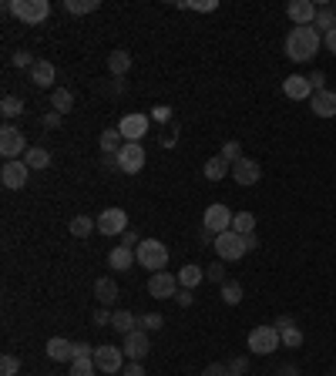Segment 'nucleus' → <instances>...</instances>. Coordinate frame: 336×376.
Returning <instances> with one entry per match:
<instances>
[{"mask_svg":"<svg viewBox=\"0 0 336 376\" xmlns=\"http://www.w3.org/2000/svg\"><path fill=\"white\" fill-rule=\"evenodd\" d=\"M320 47H323V37L313 24H309V27H292L290 37H286V58L296 60V64H303V60L316 58Z\"/></svg>","mask_w":336,"mask_h":376,"instance_id":"1","label":"nucleus"},{"mask_svg":"<svg viewBox=\"0 0 336 376\" xmlns=\"http://www.w3.org/2000/svg\"><path fill=\"white\" fill-rule=\"evenodd\" d=\"M4 11L20 17L24 24H44L51 17V0H7Z\"/></svg>","mask_w":336,"mask_h":376,"instance_id":"2","label":"nucleus"},{"mask_svg":"<svg viewBox=\"0 0 336 376\" xmlns=\"http://www.w3.org/2000/svg\"><path fill=\"white\" fill-rule=\"evenodd\" d=\"M135 256H138V266H141V269H152V275L168 266V249H165V242H158V239H145L135 249Z\"/></svg>","mask_w":336,"mask_h":376,"instance_id":"3","label":"nucleus"},{"mask_svg":"<svg viewBox=\"0 0 336 376\" xmlns=\"http://www.w3.org/2000/svg\"><path fill=\"white\" fill-rule=\"evenodd\" d=\"M215 252H219V259L222 262H239V259L249 252V245H245V235H239V232H222V235H215Z\"/></svg>","mask_w":336,"mask_h":376,"instance_id":"4","label":"nucleus"},{"mask_svg":"<svg viewBox=\"0 0 336 376\" xmlns=\"http://www.w3.org/2000/svg\"><path fill=\"white\" fill-rule=\"evenodd\" d=\"M283 346V339H279V330L276 326H256V330L249 332V349L256 353V356H269L276 349Z\"/></svg>","mask_w":336,"mask_h":376,"instance_id":"5","label":"nucleus"},{"mask_svg":"<svg viewBox=\"0 0 336 376\" xmlns=\"http://www.w3.org/2000/svg\"><path fill=\"white\" fill-rule=\"evenodd\" d=\"M0 155L4 158H20V155H27V138L20 135V128H14V124H4L0 128Z\"/></svg>","mask_w":336,"mask_h":376,"instance_id":"6","label":"nucleus"},{"mask_svg":"<svg viewBox=\"0 0 336 376\" xmlns=\"http://www.w3.org/2000/svg\"><path fill=\"white\" fill-rule=\"evenodd\" d=\"M118 158V171L124 175H138L141 168H145V148H141V141H124V148L115 155Z\"/></svg>","mask_w":336,"mask_h":376,"instance_id":"7","label":"nucleus"},{"mask_svg":"<svg viewBox=\"0 0 336 376\" xmlns=\"http://www.w3.org/2000/svg\"><path fill=\"white\" fill-rule=\"evenodd\" d=\"M232 219H235V215H232L222 202H215V205H209V209H205L202 228H209L212 235H222V232H229V228H232Z\"/></svg>","mask_w":336,"mask_h":376,"instance_id":"8","label":"nucleus"},{"mask_svg":"<svg viewBox=\"0 0 336 376\" xmlns=\"http://www.w3.org/2000/svg\"><path fill=\"white\" fill-rule=\"evenodd\" d=\"M31 179V168L27 162L20 158V162H4V171H0V181H4V188H11V192H20L24 185Z\"/></svg>","mask_w":336,"mask_h":376,"instance_id":"9","label":"nucleus"},{"mask_svg":"<svg viewBox=\"0 0 336 376\" xmlns=\"http://www.w3.org/2000/svg\"><path fill=\"white\" fill-rule=\"evenodd\" d=\"M94 366L101 373H122L124 370V349L118 346H94Z\"/></svg>","mask_w":336,"mask_h":376,"instance_id":"10","label":"nucleus"},{"mask_svg":"<svg viewBox=\"0 0 336 376\" xmlns=\"http://www.w3.org/2000/svg\"><path fill=\"white\" fill-rule=\"evenodd\" d=\"M179 275H172V272H155L152 279H148V292H152L155 299H175L179 296Z\"/></svg>","mask_w":336,"mask_h":376,"instance_id":"11","label":"nucleus"},{"mask_svg":"<svg viewBox=\"0 0 336 376\" xmlns=\"http://www.w3.org/2000/svg\"><path fill=\"white\" fill-rule=\"evenodd\" d=\"M98 232H101V235H124V232H128V212L105 209L101 219H98Z\"/></svg>","mask_w":336,"mask_h":376,"instance_id":"12","label":"nucleus"},{"mask_svg":"<svg viewBox=\"0 0 336 376\" xmlns=\"http://www.w3.org/2000/svg\"><path fill=\"white\" fill-rule=\"evenodd\" d=\"M124 360L128 363H141L145 356H148V349H152V343H148V332L145 330H135L124 336Z\"/></svg>","mask_w":336,"mask_h":376,"instance_id":"13","label":"nucleus"},{"mask_svg":"<svg viewBox=\"0 0 336 376\" xmlns=\"http://www.w3.org/2000/svg\"><path fill=\"white\" fill-rule=\"evenodd\" d=\"M148 115H124L118 121V131H122L124 141H141V138L148 135Z\"/></svg>","mask_w":336,"mask_h":376,"instance_id":"14","label":"nucleus"},{"mask_svg":"<svg viewBox=\"0 0 336 376\" xmlns=\"http://www.w3.org/2000/svg\"><path fill=\"white\" fill-rule=\"evenodd\" d=\"M286 14H290V20L296 27H309V24H316V4L313 0H290Z\"/></svg>","mask_w":336,"mask_h":376,"instance_id":"15","label":"nucleus"},{"mask_svg":"<svg viewBox=\"0 0 336 376\" xmlns=\"http://www.w3.org/2000/svg\"><path fill=\"white\" fill-rule=\"evenodd\" d=\"M273 326L279 330V339H283V346H286V349H299V346H303V330L292 323V316H279Z\"/></svg>","mask_w":336,"mask_h":376,"instance_id":"16","label":"nucleus"},{"mask_svg":"<svg viewBox=\"0 0 336 376\" xmlns=\"http://www.w3.org/2000/svg\"><path fill=\"white\" fill-rule=\"evenodd\" d=\"M232 179H235V185H256V181L262 179V168L259 162H252V158H239L235 165H232Z\"/></svg>","mask_w":336,"mask_h":376,"instance_id":"17","label":"nucleus"},{"mask_svg":"<svg viewBox=\"0 0 336 376\" xmlns=\"http://www.w3.org/2000/svg\"><path fill=\"white\" fill-rule=\"evenodd\" d=\"M283 94H286L290 101H306V98H313V84H309V77H303V74H290L283 81Z\"/></svg>","mask_w":336,"mask_h":376,"instance_id":"18","label":"nucleus"},{"mask_svg":"<svg viewBox=\"0 0 336 376\" xmlns=\"http://www.w3.org/2000/svg\"><path fill=\"white\" fill-rule=\"evenodd\" d=\"M309 108L316 118H336V91H316L309 98Z\"/></svg>","mask_w":336,"mask_h":376,"instance_id":"19","label":"nucleus"},{"mask_svg":"<svg viewBox=\"0 0 336 376\" xmlns=\"http://www.w3.org/2000/svg\"><path fill=\"white\" fill-rule=\"evenodd\" d=\"M135 262H138L135 249H128V245H115V249L108 252V266H111L115 272H128Z\"/></svg>","mask_w":336,"mask_h":376,"instance_id":"20","label":"nucleus"},{"mask_svg":"<svg viewBox=\"0 0 336 376\" xmlns=\"http://www.w3.org/2000/svg\"><path fill=\"white\" fill-rule=\"evenodd\" d=\"M54 74H58L54 64L44 60V58H37L34 60V67H31V84L34 88H51V84H54Z\"/></svg>","mask_w":336,"mask_h":376,"instance_id":"21","label":"nucleus"},{"mask_svg":"<svg viewBox=\"0 0 336 376\" xmlns=\"http://www.w3.org/2000/svg\"><path fill=\"white\" fill-rule=\"evenodd\" d=\"M47 356H51L54 363L75 360V343L64 339V336H54V339H47Z\"/></svg>","mask_w":336,"mask_h":376,"instance_id":"22","label":"nucleus"},{"mask_svg":"<svg viewBox=\"0 0 336 376\" xmlns=\"http://www.w3.org/2000/svg\"><path fill=\"white\" fill-rule=\"evenodd\" d=\"M94 296H98L101 306H115V299H118V286H115V279H111V275H101V279L94 283Z\"/></svg>","mask_w":336,"mask_h":376,"instance_id":"23","label":"nucleus"},{"mask_svg":"<svg viewBox=\"0 0 336 376\" xmlns=\"http://www.w3.org/2000/svg\"><path fill=\"white\" fill-rule=\"evenodd\" d=\"M108 71H111V77H124L131 71V54L128 51H111L108 54Z\"/></svg>","mask_w":336,"mask_h":376,"instance_id":"24","label":"nucleus"},{"mask_svg":"<svg viewBox=\"0 0 336 376\" xmlns=\"http://www.w3.org/2000/svg\"><path fill=\"white\" fill-rule=\"evenodd\" d=\"M202 171H205V179H209V181H222L226 175H232V165L222 158V155H215V158H209V162H205V168H202Z\"/></svg>","mask_w":336,"mask_h":376,"instance_id":"25","label":"nucleus"},{"mask_svg":"<svg viewBox=\"0 0 336 376\" xmlns=\"http://www.w3.org/2000/svg\"><path fill=\"white\" fill-rule=\"evenodd\" d=\"M51 108H54L58 115L75 111V94H71L67 88H54V91H51Z\"/></svg>","mask_w":336,"mask_h":376,"instance_id":"26","label":"nucleus"},{"mask_svg":"<svg viewBox=\"0 0 336 376\" xmlns=\"http://www.w3.org/2000/svg\"><path fill=\"white\" fill-rule=\"evenodd\" d=\"M111 326L122 332V336H128V332L138 330V316L135 313H128V309H115V316H111Z\"/></svg>","mask_w":336,"mask_h":376,"instance_id":"27","label":"nucleus"},{"mask_svg":"<svg viewBox=\"0 0 336 376\" xmlns=\"http://www.w3.org/2000/svg\"><path fill=\"white\" fill-rule=\"evenodd\" d=\"M124 148V138L118 128H108V131H101V155H118V151Z\"/></svg>","mask_w":336,"mask_h":376,"instance_id":"28","label":"nucleus"},{"mask_svg":"<svg viewBox=\"0 0 336 376\" xmlns=\"http://www.w3.org/2000/svg\"><path fill=\"white\" fill-rule=\"evenodd\" d=\"M316 30H336V4H323L320 11H316V24H313Z\"/></svg>","mask_w":336,"mask_h":376,"instance_id":"29","label":"nucleus"},{"mask_svg":"<svg viewBox=\"0 0 336 376\" xmlns=\"http://www.w3.org/2000/svg\"><path fill=\"white\" fill-rule=\"evenodd\" d=\"M205 279V269L202 266H182V272H179V286L182 289H195Z\"/></svg>","mask_w":336,"mask_h":376,"instance_id":"30","label":"nucleus"},{"mask_svg":"<svg viewBox=\"0 0 336 376\" xmlns=\"http://www.w3.org/2000/svg\"><path fill=\"white\" fill-rule=\"evenodd\" d=\"M94 228H98V222H94L91 215H75V219H71V235H75V239H88Z\"/></svg>","mask_w":336,"mask_h":376,"instance_id":"31","label":"nucleus"},{"mask_svg":"<svg viewBox=\"0 0 336 376\" xmlns=\"http://www.w3.org/2000/svg\"><path fill=\"white\" fill-rule=\"evenodd\" d=\"M101 7V0H64V11L75 17H84V14H94Z\"/></svg>","mask_w":336,"mask_h":376,"instance_id":"32","label":"nucleus"},{"mask_svg":"<svg viewBox=\"0 0 336 376\" xmlns=\"http://www.w3.org/2000/svg\"><path fill=\"white\" fill-rule=\"evenodd\" d=\"M232 232H239V235H252V232H256V215H252V212H235V219H232Z\"/></svg>","mask_w":336,"mask_h":376,"instance_id":"33","label":"nucleus"},{"mask_svg":"<svg viewBox=\"0 0 336 376\" xmlns=\"http://www.w3.org/2000/svg\"><path fill=\"white\" fill-rule=\"evenodd\" d=\"M0 115L7 121H14L24 115V101L20 98H14V94H4V101H0Z\"/></svg>","mask_w":336,"mask_h":376,"instance_id":"34","label":"nucleus"},{"mask_svg":"<svg viewBox=\"0 0 336 376\" xmlns=\"http://www.w3.org/2000/svg\"><path fill=\"white\" fill-rule=\"evenodd\" d=\"M24 162H27V168H31V171H34V168L41 171V168L51 165V151H47V148H27Z\"/></svg>","mask_w":336,"mask_h":376,"instance_id":"35","label":"nucleus"},{"mask_svg":"<svg viewBox=\"0 0 336 376\" xmlns=\"http://www.w3.org/2000/svg\"><path fill=\"white\" fill-rule=\"evenodd\" d=\"M94 356H77V360H71V376H94Z\"/></svg>","mask_w":336,"mask_h":376,"instance_id":"36","label":"nucleus"},{"mask_svg":"<svg viewBox=\"0 0 336 376\" xmlns=\"http://www.w3.org/2000/svg\"><path fill=\"white\" fill-rule=\"evenodd\" d=\"M222 302L226 306H239L243 302V286L239 283H222Z\"/></svg>","mask_w":336,"mask_h":376,"instance_id":"37","label":"nucleus"},{"mask_svg":"<svg viewBox=\"0 0 336 376\" xmlns=\"http://www.w3.org/2000/svg\"><path fill=\"white\" fill-rule=\"evenodd\" d=\"M162 326H165V316H158V313H148V316L138 319V330H145V332H158Z\"/></svg>","mask_w":336,"mask_h":376,"instance_id":"38","label":"nucleus"},{"mask_svg":"<svg viewBox=\"0 0 336 376\" xmlns=\"http://www.w3.org/2000/svg\"><path fill=\"white\" fill-rule=\"evenodd\" d=\"M219 155H222V158H226V162H229V165H235V162H239V158H245V155H243V145H239V141H226V145H222V151H219Z\"/></svg>","mask_w":336,"mask_h":376,"instance_id":"39","label":"nucleus"},{"mask_svg":"<svg viewBox=\"0 0 336 376\" xmlns=\"http://www.w3.org/2000/svg\"><path fill=\"white\" fill-rule=\"evenodd\" d=\"M20 373V360H17L14 353H4V360H0V376H17Z\"/></svg>","mask_w":336,"mask_h":376,"instance_id":"40","label":"nucleus"},{"mask_svg":"<svg viewBox=\"0 0 336 376\" xmlns=\"http://www.w3.org/2000/svg\"><path fill=\"white\" fill-rule=\"evenodd\" d=\"M34 60H37V58H31V51H14V58H11V64H14V67H27V71H31V67H34Z\"/></svg>","mask_w":336,"mask_h":376,"instance_id":"41","label":"nucleus"},{"mask_svg":"<svg viewBox=\"0 0 336 376\" xmlns=\"http://www.w3.org/2000/svg\"><path fill=\"white\" fill-rule=\"evenodd\" d=\"M226 366H229L232 376H245V370H249V360H245V356H235V360H229Z\"/></svg>","mask_w":336,"mask_h":376,"instance_id":"42","label":"nucleus"},{"mask_svg":"<svg viewBox=\"0 0 336 376\" xmlns=\"http://www.w3.org/2000/svg\"><path fill=\"white\" fill-rule=\"evenodd\" d=\"M205 275H209L212 283H226V266H222V262H212V266L205 269Z\"/></svg>","mask_w":336,"mask_h":376,"instance_id":"43","label":"nucleus"},{"mask_svg":"<svg viewBox=\"0 0 336 376\" xmlns=\"http://www.w3.org/2000/svg\"><path fill=\"white\" fill-rule=\"evenodd\" d=\"M179 7H192V11H199V14H212L219 4H215V0H199V4H179Z\"/></svg>","mask_w":336,"mask_h":376,"instance_id":"44","label":"nucleus"},{"mask_svg":"<svg viewBox=\"0 0 336 376\" xmlns=\"http://www.w3.org/2000/svg\"><path fill=\"white\" fill-rule=\"evenodd\" d=\"M202 376H232V373H229L226 363H209V366L202 370Z\"/></svg>","mask_w":336,"mask_h":376,"instance_id":"45","label":"nucleus"},{"mask_svg":"<svg viewBox=\"0 0 336 376\" xmlns=\"http://www.w3.org/2000/svg\"><path fill=\"white\" fill-rule=\"evenodd\" d=\"M111 316H115V313H111V309H108V306H101V309H98V313H94V326H111Z\"/></svg>","mask_w":336,"mask_h":376,"instance_id":"46","label":"nucleus"},{"mask_svg":"<svg viewBox=\"0 0 336 376\" xmlns=\"http://www.w3.org/2000/svg\"><path fill=\"white\" fill-rule=\"evenodd\" d=\"M309 84H313V91H326V74H323V71H313V74H309Z\"/></svg>","mask_w":336,"mask_h":376,"instance_id":"47","label":"nucleus"},{"mask_svg":"<svg viewBox=\"0 0 336 376\" xmlns=\"http://www.w3.org/2000/svg\"><path fill=\"white\" fill-rule=\"evenodd\" d=\"M61 118H64V115L51 111V115H44V118H41V124H44V128H61Z\"/></svg>","mask_w":336,"mask_h":376,"instance_id":"48","label":"nucleus"},{"mask_svg":"<svg viewBox=\"0 0 336 376\" xmlns=\"http://www.w3.org/2000/svg\"><path fill=\"white\" fill-rule=\"evenodd\" d=\"M192 299H195V296H192V289H179V296H175V302H179L182 309H188V306H192Z\"/></svg>","mask_w":336,"mask_h":376,"instance_id":"49","label":"nucleus"},{"mask_svg":"<svg viewBox=\"0 0 336 376\" xmlns=\"http://www.w3.org/2000/svg\"><path fill=\"white\" fill-rule=\"evenodd\" d=\"M122 245H128V249H131V245H135V249L141 245V239H138V232H135V228H128V232L122 235Z\"/></svg>","mask_w":336,"mask_h":376,"instance_id":"50","label":"nucleus"},{"mask_svg":"<svg viewBox=\"0 0 336 376\" xmlns=\"http://www.w3.org/2000/svg\"><path fill=\"white\" fill-rule=\"evenodd\" d=\"M122 376H145V366H141V363H128L122 370Z\"/></svg>","mask_w":336,"mask_h":376,"instance_id":"51","label":"nucleus"},{"mask_svg":"<svg viewBox=\"0 0 336 376\" xmlns=\"http://www.w3.org/2000/svg\"><path fill=\"white\" fill-rule=\"evenodd\" d=\"M323 47H326L330 54H336V30H330V34H323Z\"/></svg>","mask_w":336,"mask_h":376,"instance_id":"52","label":"nucleus"},{"mask_svg":"<svg viewBox=\"0 0 336 376\" xmlns=\"http://www.w3.org/2000/svg\"><path fill=\"white\" fill-rule=\"evenodd\" d=\"M77 356H94V346H88V343H75V360Z\"/></svg>","mask_w":336,"mask_h":376,"instance_id":"53","label":"nucleus"},{"mask_svg":"<svg viewBox=\"0 0 336 376\" xmlns=\"http://www.w3.org/2000/svg\"><path fill=\"white\" fill-rule=\"evenodd\" d=\"M101 165H105L108 171H118V158H115V155H105V158H101Z\"/></svg>","mask_w":336,"mask_h":376,"instance_id":"54","label":"nucleus"},{"mask_svg":"<svg viewBox=\"0 0 336 376\" xmlns=\"http://www.w3.org/2000/svg\"><path fill=\"white\" fill-rule=\"evenodd\" d=\"M279 376H299V370H296V366H290V363H286V366H279Z\"/></svg>","mask_w":336,"mask_h":376,"instance_id":"55","label":"nucleus"},{"mask_svg":"<svg viewBox=\"0 0 336 376\" xmlns=\"http://www.w3.org/2000/svg\"><path fill=\"white\" fill-rule=\"evenodd\" d=\"M245 245H249V252H252V249H259V239H256V232H252V235H245Z\"/></svg>","mask_w":336,"mask_h":376,"instance_id":"56","label":"nucleus"},{"mask_svg":"<svg viewBox=\"0 0 336 376\" xmlns=\"http://www.w3.org/2000/svg\"><path fill=\"white\" fill-rule=\"evenodd\" d=\"M155 118H158V121H168V118H172V111H168V108H158V111H155Z\"/></svg>","mask_w":336,"mask_h":376,"instance_id":"57","label":"nucleus"},{"mask_svg":"<svg viewBox=\"0 0 336 376\" xmlns=\"http://www.w3.org/2000/svg\"><path fill=\"white\" fill-rule=\"evenodd\" d=\"M333 376H336V373H333Z\"/></svg>","mask_w":336,"mask_h":376,"instance_id":"58","label":"nucleus"}]
</instances>
